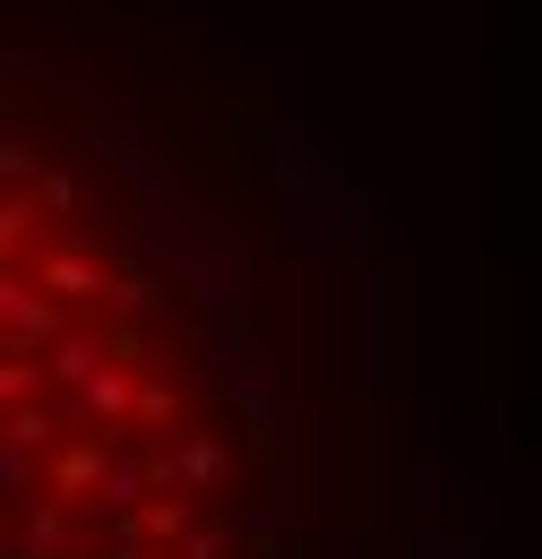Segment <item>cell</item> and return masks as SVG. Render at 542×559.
Instances as JSON below:
<instances>
[{
    "mask_svg": "<svg viewBox=\"0 0 542 559\" xmlns=\"http://www.w3.org/2000/svg\"><path fill=\"white\" fill-rule=\"evenodd\" d=\"M164 474L173 483H215L224 474V448L215 439H181V456H164Z\"/></svg>",
    "mask_w": 542,
    "mask_h": 559,
    "instance_id": "cell-4",
    "label": "cell"
},
{
    "mask_svg": "<svg viewBox=\"0 0 542 559\" xmlns=\"http://www.w3.org/2000/svg\"><path fill=\"white\" fill-rule=\"evenodd\" d=\"M181 525H190V508H181V499H146L130 525H121V543H130V551H138V543H173Z\"/></svg>",
    "mask_w": 542,
    "mask_h": 559,
    "instance_id": "cell-2",
    "label": "cell"
},
{
    "mask_svg": "<svg viewBox=\"0 0 542 559\" xmlns=\"http://www.w3.org/2000/svg\"><path fill=\"white\" fill-rule=\"evenodd\" d=\"M86 414H95V421H138L130 379H121V370H95V379H86Z\"/></svg>",
    "mask_w": 542,
    "mask_h": 559,
    "instance_id": "cell-3",
    "label": "cell"
},
{
    "mask_svg": "<svg viewBox=\"0 0 542 559\" xmlns=\"http://www.w3.org/2000/svg\"><path fill=\"white\" fill-rule=\"evenodd\" d=\"M164 414H181V396H173L164 379H146V388H138V421H130V430H155Z\"/></svg>",
    "mask_w": 542,
    "mask_h": 559,
    "instance_id": "cell-5",
    "label": "cell"
},
{
    "mask_svg": "<svg viewBox=\"0 0 542 559\" xmlns=\"http://www.w3.org/2000/svg\"><path fill=\"white\" fill-rule=\"evenodd\" d=\"M35 284H52V293H104V259H86V250H44V259H35Z\"/></svg>",
    "mask_w": 542,
    "mask_h": 559,
    "instance_id": "cell-1",
    "label": "cell"
},
{
    "mask_svg": "<svg viewBox=\"0 0 542 559\" xmlns=\"http://www.w3.org/2000/svg\"><path fill=\"white\" fill-rule=\"evenodd\" d=\"M95 474H104V448H69V456H61V490L95 483Z\"/></svg>",
    "mask_w": 542,
    "mask_h": 559,
    "instance_id": "cell-6",
    "label": "cell"
}]
</instances>
